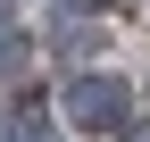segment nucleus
<instances>
[{
	"label": "nucleus",
	"mask_w": 150,
	"mask_h": 142,
	"mask_svg": "<svg viewBox=\"0 0 150 142\" xmlns=\"http://www.w3.org/2000/svg\"><path fill=\"white\" fill-rule=\"evenodd\" d=\"M59 109H67V126H75V134H117L125 117H134V84L108 75V67H92V75H75V84H67Z\"/></svg>",
	"instance_id": "obj_1"
},
{
	"label": "nucleus",
	"mask_w": 150,
	"mask_h": 142,
	"mask_svg": "<svg viewBox=\"0 0 150 142\" xmlns=\"http://www.w3.org/2000/svg\"><path fill=\"white\" fill-rule=\"evenodd\" d=\"M125 142H150V126H142V134H125Z\"/></svg>",
	"instance_id": "obj_2"
}]
</instances>
